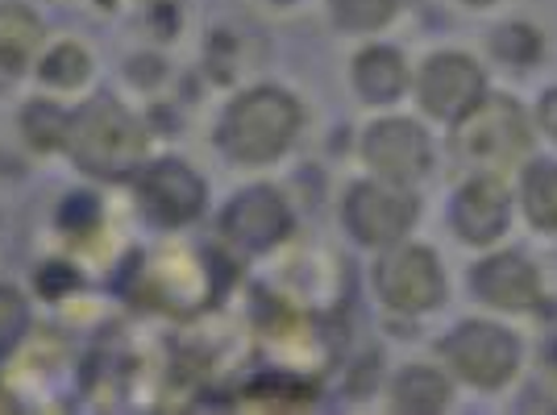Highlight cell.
I'll list each match as a JSON object with an SVG mask.
<instances>
[{
	"label": "cell",
	"instance_id": "obj_1",
	"mask_svg": "<svg viewBox=\"0 0 557 415\" xmlns=\"http://www.w3.org/2000/svg\"><path fill=\"white\" fill-rule=\"evenodd\" d=\"M300 104L296 96L283 88H255V92L237 96L225 116L216 141L233 162L242 166H267L278 154H287V146L300 134Z\"/></svg>",
	"mask_w": 557,
	"mask_h": 415
},
{
	"label": "cell",
	"instance_id": "obj_2",
	"mask_svg": "<svg viewBox=\"0 0 557 415\" xmlns=\"http://www.w3.org/2000/svg\"><path fill=\"white\" fill-rule=\"evenodd\" d=\"M67 146L75 162L100 179H125L146 166V129L113 100H96L79 116H71Z\"/></svg>",
	"mask_w": 557,
	"mask_h": 415
},
{
	"label": "cell",
	"instance_id": "obj_3",
	"mask_svg": "<svg viewBox=\"0 0 557 415\" xmlns=\"http://www.w3.org/2000/svg\"><path fill=\"white\" fill-rule=\"evenodd\" d=\"M454 146L466 162H474L479 171H504L529 154L533 134H529V116L511 96H483L470 113L458 121Z\"/></svg>",
	"mask_w": 557,
	"mask_h": 415
},
{
	"label": "cell",
	"instance_id": "obj_4",
	"mask_svg": "<svg viewBox=\"0 0 557 415\" xmlns=\"http://www.w3.org/2000/svg\"><path fill=\"white\" fill-rule=\"evenodd\" d=\"M442 362L449 374H458L462 382L479 391H499L508 387L520 369V341L516 332L499 328L491 320H462L449 337H442Z\"/></svg>",
	"mask_w": 557,
	"mask_h": 415
},
{
	"label": "cell",
	"instance_id": "obj_5",
	"mask_svg": "<svg viewBox=\"0 0 557 415\" xmlns=\"http://www.w3.org/2000/svg\"><path fill=\"white\" fill-rule=\"evenodd\" d=\"M420 200L404 184H387V179H362L346 191L342 200V221H346L349 237L358 246L371 250H387L395 241H404L408 229L417 225Z\"/></svg>",
	"mask_w": 557,
	"mask_h": 415
},
{
	"label": "cell",
	"instance_id": "obj_6",
	"mask_svg": "<svg viewBox=\"0 0 557 415\" xmlns=\"http://www.w3.org/2000/svg\"><path fill=\"white\" fill-rule=\"evenodd\" d=\"M374 291L392 312H404V316L433 312L445 300L442 262L429 246L395 241L374 262Z\"/></svg>",
	"mask_w": 557,
	"mask_h": 415
},
{
	"label": "cell",
	"instance_id": "obj_7",
	"mask_svg": "<svg viewBox=\"0 0 557 415\" xmlns=\"http://www.w3.org/2000/svg\"><path fill=\"white\" fill-rule=\"evenodd\" d=\"M417 92L424 113L437 116V121H462L479 100H483V71L470 54L458 50H445L433 54L417 75Z\"/></svg>",
	"mask_w": 557,
	"mask_h": 415
},
{
	"label": "cell",
	"instance_id": "obj_8",
	"mask_svg": "<svg viewBox=\"0 0 557 415\" xmlns=\"http://www.w3.org/2000/svg\"><path fill=\"white\" fill-rule=\"evenodd\" d=\"M138 204L159 225H187L205 208V179L184 159H159L141 166Z\"/></svg>",
	"mask_w": 557,
	"mask_h": 415
},
{
	"label": "cell",
	"instance_id": "obj_9",
	"mask_svg": "<svg viewBox=\"0 0 557 415\" xmlns=\"http://www.w3.org/2000/svg\"><path fill=\"white\" fill-rule=\"evenodd\" d=\"M362 159L371 166L379 179H387V184H404L412 187L429 171V162H433V146H429V134L412 125V121H379L367 129V138H362Z\"/></svg>",
	"mask_w": 557,
	"mask_h": 415
},
{
	"label": "cell",
	"instance_id": "obj_10",
	"mask_svg": "<svg viewBox=\"0 0 557 415\" xmlns=\"http://www.w3.org/2000/svg\"><path fill=\"white\" fill-rule=\"evenodd\" d=\"M221 229L237 250L246 254H267L292 232V208L271 187H250L233 196L230 208L221 212Z\"/></svg>",
	"mask_w": 557,
	"mask_h": 415
},
{
	"label": "cell",
	"instance_id": "obj_11",
	"mask_svg": "<svg viewBox=\"0 0 557 415\" xmlns=\"http://www.w3.org/2000/svg\"><path fill=\"white\" fill-rule=\"evenodd\" d=\"M454 232L466 246H495L511 221V191L495 171H479L474 179H466L449 208Z\"/></svg>",
	"mask_w": 557,
	"mask_h": 415
},
{
	"label": "cell",
	"instance_id": "obj_12",
	"mask_svg": "<svg viewBox=\"0 0 557 415\" xmlns=\"http://www.w3.org/2000/svg\"><path fill=\"white\" fill-rule=\"evenodd\" d=\"M470 291H474V300L495 307V312H536L541 300H545L536 266L520 254L483 257L470 271Z\"/></svg>",
	"mask_w": 557,
	"mask_h": 415
},
{
	"label": "cell",
	"instance_id": "obj_13",
	"mask_svg": "<svg viewBox=\"0 0 557 415\" xmlns=\"http://www.w3.org/2000/svg\"><path fill=\"white\" fill-rule=\"evenodd\" d=\"M354 88L371 104H392L408 88V67L392 47H367L354 59Z\"/></svg>",
	"mask_w": 557,
	"mask_h": 415
},
{
	"label": "cell",
	"instance_id": "obj_14",
	"mask_svg": "<svg viewBox=\"0 0 557 415\" xmlns=\"http://www.w3.org/2000/svg\"><path fill=\"white\" fill-rule=\"evenodd\" d=\"M449 399H454V387H449L445 369H437V366H408V369H399L392 382L395 412L437 415L449 407Z\"/></svg>",
	"mask_w": 557,
	"mask_h": 415
},
{
	"label": "cell",
	"instance_id": "obj_15",
	"mask_svg": "<svg viewBox=\"0 0 557 415\" xmlns=\"http://www.w3.org/2000/svg\"><path fill=\"white\" fill-rule=\"evenodd\" d=\"M520 208L529 225L541 232H557V162H524L520 175Z\"/></svg>",
	"mask_w": 557,
	"mask_h": 415
},
{
	"label": "cell",
	"instance_id": "obj_16",
	"mask_svg": "<svg viewBox=\"0 0 557 415\" xmlns=\"http://www.w3.org/2000/svg\"><path fill=\"white\" fill-rule=\"evenodd\" d=\"M38 38H42V22L25 4H0V63L4 67H22L38 47Z\"/></svg>",
	"mask_w": 557,
	"mask_h": 415
},
{
	"label": "cell",
	"instance_id": "obj_17",
	"mask_svg": "<svg viewBox=\"0 0 557 415\" xmlns=\"http://www.w3.org/2000/svg\"><path fill=\"white\" fill-rule=\"evenodd\" d=\"M399 9H404V0H333V17L349 34L383 29Z\"/></svg>",
	"mask_w": 557,
	"mask_h": 415
},
{
	"label": "cell",
	"instance_id": "obj_18",
	"mask_svg": "<svg viewBox=\"0 0 557 415\" xmlns=\"http://www.w3.org/2000/svg\"><path fill=\"white\" fill-rule=\"evenodd\" d=\"M88 71H92L88 50L75 47V42H63V47L47 50L38 75H42V84H50V88H79L88 79Z\"/></svg>",
	"mask_w": 557,
	"mask_h": 415
},
{
	"label": "cell",
	"instance_id": "obj_19",
	"mask_svg": "<svg viewBox=\"0 0 557 415\" xmlns=\"http://www.w3.org/2000/svg\"><path fill=\"white\" fill-rule=\"evenodd\" d=\"M22 129L29 146H38V150H54V146H63L71 134V116L63 109H54V104H29L22 116Z\"/></svg>",
	"mask_w": 557,
	"mask_h": 415
},
{
	"label": "cell",
	"instance_id": "obj_20",
	"mask_svg": "<svg viewBox=\"0 0 557 415\" xmlns=\"http://www.w3.org/2000/svg\"><path fill=\"white\" fill-rule=\"evenodd\" d=\"M491 50L508 67H533L536 54H541V38H536L533 25H499L491 38Z\"/></svg>",
	"mask_w": 557,
	"mask_h": 415
},
{
	"label": "cell",
	"instance_id": "obj_21",
	"mask_svg": "<svg viewBox=\"0 0 557 415\" xmlns=\"http://www.w3.org/2000/svg\"><path fill=\"white\" fill-rule=\"evenodd\" d=\"M25 332H29V307H25L22 291L0 287V357H9L22 345Z\"/></svg>",
	"mask_w": 557,
	"mask_h": 415
},
{
	"label": "cell",
	"instance_id": "obj_22",
	"mask_svg": "<svg viewBox=\"0 0 557 415\" xmlns=\"http://www.w3.org/2000/svg\"><path fill=\"white\" fill-rule=\"evenodd\" d=\"M536 125L545 129V138L557 141V88L541 92V100H536Z\"/></svg>",
	"mask_w": 557,
	"mask_h": 415
},
{
	"label": "cell",
	"instance_id": "obj_23",
	"mask_svg": "<svg viewBox=\"0 0 557 415\" xmlns=\"http://www.w3.org/2000/svg\"><path fill=\"white\" fill-rule=\"evenodd\" d=\"M0 412H17V399L0 387Z\"/></svg>",
	"mask_w": 557,
	"mask_h": 415
},
{
	"label": "cell",
	"instance_id": "obj_24",
	"mask_svg": "<svg viewBox=\"0 0 557 415\" xmlns=\"http://www.w3.org/2000/svg\"><path fill=\"white\" fill-rule=\"evenodd\" d=\"M470 4H491V0H470Z\"/></svg>",
	"mask_w": 557,
	"mask_h": 415
}]
</instances>
